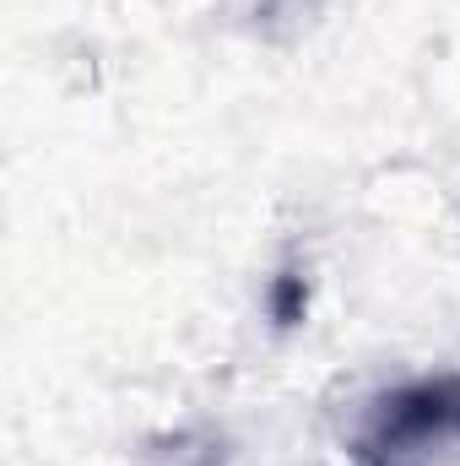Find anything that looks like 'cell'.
Segmentation results:
<instances>
[{
	"instance_id": "cell-1",
	"label": "cell",
	"mask_w": 460,
	"mask_h": 466,
	"mask_svg": "<svg viewBox=\"0 0 460 466\" xmlns=\"http://www.w3.org/2000/svg\"><path fill=\"white\" fill-rule=\"evenodd\" d=\"M460 445V374H434L374 401V418L352 440L357 466H434Z\"/></svg>"
},
{
	"instance_id": "cell-2",
	"label": "cell",
	"mask_w": 460,
	"mask_h": 466,
	"mask_svg": "<svg viewBox=\"0 0 460 466\" xmlns=\"http://www.w3.org/2000/svg\"><path fill=\"white\" fill-rule=\"evenodd\" d=\"M304 304H309L304 277H298V271H282L276 288H271V309H276V320H282V326H298V320H304Z\"/></svg>"
}]
</instances>
